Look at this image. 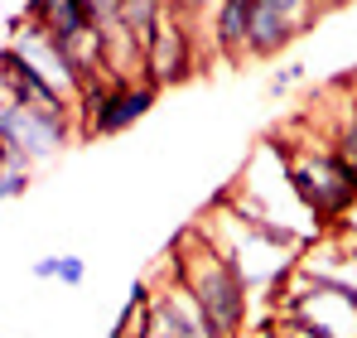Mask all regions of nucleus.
<instances>
[{"label":"nucleus","mask_w":357,"mask_h":338,"mask_svg":"<svg viewBox=\"0 0 357 338\" xmlns=\"http://www.w3.org/2000/svg\"><path fill=\"white\" fill-rule=\"evenodd\" d=\"M145 82H155V87H169V82H183L188 73H193V29L183 24V20H165L160 29H155V39L145 44Z\"/></svg>","instance_id":"nucleus-7"},{"label":"nucleus","mask_w":357,"mask_h":338,"mask_svg":"<svg viewBox=\"0 0 357 338\" xmlns=\"http://www.w3.org/2000/svg\"><path fill=\"white\" fill-rule=\"evenodd\" d=\"M280 165L290 174V189H295L299 208H309V218L324 227L333 218H348V208L357 203V169L333 150V145H304V150H290L280 145Z\"/></svg>","instance_id":"nucleus-2"},{"label":"nucleus","mask_w":357,"mask_h":338,"mask_svg":"<svg viewBox=\"0 0 357 338\" xmlns=\"http://www.w3.org/2000/svg\"><path fill=\"white\" fill-rule=\"evenodd\" d=\"M87 10H92V29L97 34L121 29V0H87Z\"/></svg>","instance_id":"nucleus-13"},{"label":"nucleus","mask_w":357,"mask_h":338,"mask_svg":"<svg viewBox=\"0 0 357 338\" xmlns=\"http://www.w3.org/2000/svg\"><path fill=\"white\" fill-rule=\"evenodd\" d=\"M304 73H309L304 63H285V68H275V78H271V97H285L290 87H299Z\"/></svg>","instance_id":"nucleus-15"},{"label":"nucleus","mask_w":357,"mask_h":338,"mask_svg":"<svg viewBox=\"0 0 357 338\" xmlns=\"http://www.w3.org/2000/svg\"><path fill=\"white\" fill-rule=\"evenodd\" d=\"M246 20H251L246 0H222L213 10V49L222 58H246Z\"/></svg>","instance_id":"nucleus-10"},{"label":"nucleus","mask_w":357,"mask_h":338,"mask_svg":"<svg viewBox=\"0 0 357 338\" xmlns=\"http://www.w3.org/2000/svg\"><path fill=\"white\" fill-rule=\"evenodd\" d=\"M275 5H280V10H285V15L295 20L299 29H304V24L314 20V10H319V0H275Z\"/></svg>","instance_id":"nucleus-16"},{"label":"nucleus","mask_w":357,"mask_h":338,"mask_svg":"<svg viewBox=\"0 0 357 338\" xmlns=\"http://www.w3.org/2000/svg\"><path fill=\"white\" fill-rule=\"evenodd\" d=\"M10 49L24 58V63H29V68H34V73H39L54 92H59L68 107L82 97L87 73H82V68H77V58L68 54V49H63L49 29H39L34 20H24V15H15V20H10Z\"/></svg>","instance_id":"nucleus-4"},{"label":"nucleus","mask_w":357,"mask_h":338,"mask_svg":"<svg viewBox=\"0 0 357 338\" xmlns=\"http://www.w3.org/2000/svg\"><path fill=\"white\" fill-rule=\"evenodd\" d=\"M169 276L188 290V300H193V309L203 314L208 334L213 338H241L246 314H251V290L241 281V271L198 232V227H188L174 242V271H169Z\"/></svg>","instance_id":"nucleus-1"},{"label":"nucleus","mask_w":357,"mask_h":338,"mask_svg":"<svg viewBox=\"0 0 357 338\" xmlns=\"http://www.w3.org/2000/svg\"><path fill=\"white\" fill-rule=\"evenodd\" d=\"M87 261L82 256H39L34 261V281H59V285H82Z\"/></svg>","instance_id":"nucleus-12"},{"label":"nucleus","mask_w":357,"mask_h":338,"mask_svg":"<svg viewBox=\"0 0 357 338\" xmlns=\"http://www.w3.org/2000/svg\"><path fill=\"white\" fill-rule=\"evenodd\" d=\"M73 135V116L68 112H44V107H20L10 97H0V140L10 145V155L20 165H44L54 160Z\"/></svg>","instance_id":"nucleus-3"},{"label":"nucleus","mask_w":357,"mask_h":338,"mask_svg":"<svg viewBox=\"0 0 357 338\" xmlns=\"http://www.w3.org/2000/svg\"><path fill=\"white\" fill-rule=\"evenodd\" d=\"M29 174H34L29 165H10V169H5V174H0V203L20 198V193L29 189Z\"/></svg>","instance_id":"nucleus-14"},{"label":"nucleus","mask_w":357,"mask_h":338,"mask_svg":"<svg viewBox=\"0 0 357 338\" xmlns=\"http://www.w3.org/2000/svg\"><path fill=\"white\" fill-rule=\"evenodd\" d=\"M0 87H5V97H10V102H20V107H44V112H73V107H68L59 92H54V87H49V82H44V78H39V73H34V68L24 63V58L10 49V44L0 49Z\"/></svg>","instance_id":"nucleus-8"},{"label":"nucleus","mask_w":357,"mask_h":338,"mask_svg":"<svg viewBox=\"0 0 357 338\" xmlns=\"http://www.w3.org/2000/svg\"><path fill=\"white\" fill-rule=\"evenodd\" d=\"M338 242H343V247H348V251H357V232H353V237H338Z\"/></svg>","instance_id":"nucleus-18"},{"label":"nucleus","mask_w":357,"mask_h":338,"mask_svg":"<svg viewBox=\"0 0 357 338\" xmlns=\"http://www.w3.org/2000/svg\"><path fill=\"white\" fill-rule=\"evenodd\" d=\"M10 165H20V160H15V155H10V145L0 140V174H5V169H10Z\"/></svg>","instance_id":"nucleus-17"},{"label":"nucleus","mask_w":357,"mask_h":338,"mask_svg":"<svg viewBox=\"0 0 357 338\" xmlns=\"http://www.w3.org/2000/svg\"><path fill=\"white\" fill-rule=\"evenodd\" d=\"M155 97H160V87L155 82H130V78H116L112 87H82V107H87V135H116V131H130L140 116L155 107Z\"/></svg>","instance_id":"nucleus-5"},{"label":"nucleus","mask_w":357,"mask_h":338,"mask_svg":"<svg viewBox=\"0 0 357 338\" xmlns=\"http://www.w3.org/2000/svg\"><path fill=\"white\" fill-rule=\"evenodd\" d=\"M299 24L275 5V0H256L251 20H246V58H275L295 44Z\"/></svg>","instance_id":"nucleus-9"},{"label":"nucleus","mask_w":357,"mask_h":338,"mask_svg":"<svg viewBox=\"0 0 357 338\" xmlns=\"http://www.w3.org/2000/svg\"><path fill=\"white\" fill-rule=\"evenodd\" d=\"M165 20H169V0H121V24H126L140 44H150Z\"/></svg>","instance_id":"nucleus-11"},{"label":"nucleus","mask_w":357,"mask_h":338,"mask_svg":"<svg viewBox=\"0 0 357 338\" xmlns=\"http://www.w3.org/2000/svg\"><path fill=\"white\" fill-rule=\"evenodd\" d=\"M145 338H213L203 314L193 309L188 290L165 276L155 281V295H150V309H145Z\"/></svg>","instance_id":"nucleus-6"}]
</instances>
